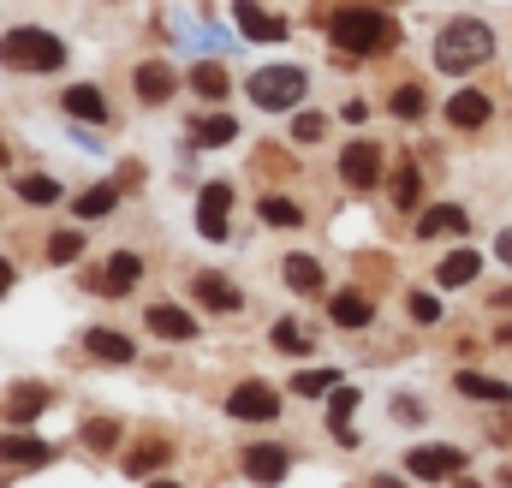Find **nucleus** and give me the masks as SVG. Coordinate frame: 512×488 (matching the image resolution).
Here are the masks:
<instances>
[{
    "label": "nucleus",
    "instance_id": "f257e3e1",
    "mask_svg": "<svg viewBox=\"0 0 512 488\" xmlns=\"http://www.w3.org/2000/svg\"><path fill=\"white\" fill-rule=\"evenodd\" d=\"M328 36H334L340 54H382V48H393L399 24L387 12H376V6H346V12L328 18Z\"/></svg>",
    "mask_w": 512,
    "mask_h": 488
},
{
    "label": "nucleus",
    "instance_id": "f03ea898",
    "mask_svg": "<svg viewBox=\"0 0 512 488\" xmlns=\"http://www.w3.org/2000/svg\"><path fill=\"white\" fill-rule=\"evenodd\" d=\"M495 54V30L483 24V18H453L447 30H441V42H435V66L441 72H471V66H483Z\"/></svg>",
    "mask_w": 512,
    "mask_h": 488
},
{
    "label": "nucleus",
    "instance_id": "7ed1b4c3",
    "mask_svg": "<svg viewBox=\"0 0 512 488\" xmlns=\"http://www.w3.org/2000/svg\"><path fill=\"white\" fill-rule=\"evenodd\" d=\"M0 60L18 66V72H60V66H66V42H60L54 30L24 24V30H12V36L0 42Z\"/></svg>",
    "mask_w": 512,
    "mask_h": 488
},
{
    "label": "nucleus",
    "instance_id": "20e7f679",
    "mask_svg": "<svg viewBox=\"0 0 512 488\" xmlns=\"http://www.w3.org/2000/svg\"><path fill=\"white\" fill-rule=\"evenodd\" d=\"M304 90H310V78H304L298 66H256L251 72V102L262 108V114H286V108H298Z\"/></svg>",
    "mask_w": 512,
    "mask_h": 488
},
{
    "label": "nucleus",
    "instance_id": "39448f33",
    "mask_svg": "<svg viewBox=\"0 0 512 488\" xmlns=\"http://www.w3.org/2000/svg\"><path fill=\"white\" fill-rule=\"evenodd\" d=\"M340 179H346L352 191H370V185L382 179V149H376L370 137L346 143V149H340Z\"/></svg>",
    "mask_w": 512,
    "mask_h": 488
},
{
    "label": "nucleus",
    "instance_id": "423d86ee",
    "mask_svg": "<svg viewBox=\"0 0 512 488\" xmlns=\"http://www.w3.org/2000/svg\"><path fill=\"white\" fill-rule=\"evenodd\" d=\"M227 411H233L239 423H274L280 393H274V387H262V381H239V387H233V399H227Z\"/></svg>",
    "mask_w": 512,
    "mask_h": 488
},
{
    "label": "nucleus",
    "instance_id": "0eeeda50",
    "mask_svg": "<svg viewBox=\"0 0 512 488\" xmlns=\"http://www.w3.org/2000/svg\"><path fill=\"white\" fill-rule=\"evenodd\" d=\"M405 471L423 477V483H447V477L465 471V453H459V447H417V453L405 459Z\"/></svg>",
    "mask_w": 512,
    "mask_h": 488
},
{
    "label": "nucleus",
    "instance_id": "6e6552de",
    "mask_svg": "<svg viewBox=\"0 0 512 488\" xmlns=\"http://www.w3.org/2000/svg\"><path fill=\"white\" fill-rule=\"evenodd\" d=\"M227 209H233V185H203V197H197V227H203L209 244L227 239Z\"/></svg>",
    "mask_w": 512,
    "mask_h": 488
},
{
    "label": "nucleus",
    "instance_id": "1a4fd4ad",
    "mask_svg": "<svg viewBox=\"0 0 512 488\" xmlns=\"http://www.w3.org/2000/svg\"><path fill=\"white\" fill-rule=\"evenodd\" d=\"M245 471H251V477H256L262 488H274L280 477H286V471H292V453H286V447H268V441H262V447H251V453H245Z\"/></svg>",
    "mask_w": 512,
    "mask_h": 488
},
{
    "label": "nucleus",
    "instance_id": "9d476101",
    "mask_svg": "<svg viewBox=\"0 0 512 488\" xmlns=\"http://www.w3.org/2000/svg\"><path fill=\"white\" fill-rule=\"evenodd\" d=\"M54 459V447L48 441H36V435H0V465H48Z\"/></svg>",
    "mask_w": 512,
    "mask_h": 488
},
{
    "label": "nucleus",
    "instance_id": "9b49d317",
    "mask_svg": "<svg viewBox=\"0 0 512 488\" xmlns=\"http://www.w3.org/2000/svg\"><path fill=\"white\" fill-rule=\"evenodd\" d=\"M489 108H495V102H489L483 90H459V96H447V120L459 125V131H477V125L489 120Z\"/></svg>",
    "mask_w": 512,
    "mask_h": 488
},
{
    "label": "nucleus",
    "instance_id": "f8f14e48",
    "mask_svg": "<svg viewBox=\"0 0 512 488\" xmlns=\"http://www.w3.org/2000/svg\"><path fill=\"white\" fill-rule=\"evenodd\" d=\"M352 411H358V387L346 381V387L328 399V429H334V441H340V447H352V441H358V429H352Z\"/></svg>",
    "mask_w": 512,
    "mask_h": 488
},
{
    "label": "nucleus",
    "instance_id": "ddd939ff",
    "mask_svg": "<svg viewBox=\"0 0 512 488\" xmlns=\"http://www.w3.org/2000/svg\"><path fill=\"white\" fill-rule=\"evenodd\" d=\"M60 102H66V114H72V120H84V125L108 120V102H102V90H96V84H72Z\"/></svg>",
    "mask_w": 512,
    "mask_h": 488
},
{
    "label": "nucleus",
    "instance_id": "4468645a",
    "mask_svg": "<svg viewBox=\"0 0 512 488\" xmlns=\"http://www.w3.org/2000/svg\"><path fill=\"white\" fill-rule=\"evenodd\" d=\"M191 292H197L209 310H239V304H245V292H239L227 274H197V286H191Z\"/></svg>",
    "mask_w": 512,
    "mask_h": 488
},
{
    "label": "nucleus",
    "instance_id": "2eb2a0df",
    "mask_svg": "<svg viewBox=\"0 0 512 488\" xmlns=\"http://www.w3.org/2000/svg\"><path fill=\"white\" fill-rule=\"evenodd\" d=\"M149 328H155L161 340H197V322H191L179 304H155V310H149Z\"/></svg>",
    "mask_w": 512,
    "mask_h": 488
},
{
    "label": "nucleus",
    "instance_id": "dca6fc26",
    "mask_svg": "<svg viewBox=\"0 0 512 488\" xmlns=\"http://www.w3.org/2000/svg\"><path fill=\"white\" fill-rule=\"evenodd\" d=\"M340 387H346L340 369H298V375H292V393H298V399H322V393L334 399Z\"/></svg>",
    "mask_w": 512,
    "mask_h": 488
},
{
    "label": "nucleus",
    "instance_id": "f3484780",
    "mask_svg": "<svg viewBox=\"0 0 512 488\" xmlns=\"http://www.w3.org/2000/svg\"><path fill=\"white\" fill-rule=\"evenodd\" d=\"M137 274H143V262H137L131 250H120V256H108V268H102V286H96V292H114V298H120V292L137 286Z\"/></svg>",
    "mask_w": 512,
    "mask_h": 488
},
{
    "label": "nucleus",
    "instance_id": "a211bd4d",
    "mask_svg": "<svg viewBox=\"0 0 512 488\" xmlns=\"http://www.w3.org/2000/svg\"><path fill=\"white\" fill-rule=\"evenodd\" d=\"M233 18H239V30H245V36H262V42H280V36H286V18H280V12H262V6H239Z\"/></svg>",
    "mask_w": 512,
    "mask_h": 488
},
{
    "label": "nucleus",
    "instance_id": "6ab92c4d",
    "mask_svg": "<svg viewBox=\"0 0 512 488\" xmlns=\"http://www.w3.org/2000/svg\"><path fill=\"white\" fill-rule=\"evenodd\" d=\"M471 221H465V209H453V203H441V209H429L423 221H417V239H441V233H465Z\"/></svg>",
    "mask_w": 512,
    "mask_h": 488
},
{
    "label": "nucleus",
    "instance_id": "aec40b11",
    "mask_svg": "<svg viewBox=\"0 0 512 488\" xmlns=\"http://www.w3.org/2000/svg\"><path fill=\"white\" fill-rule=\"evenodd\" d=\"M84 346H90L96 358H108V364H131V340L126 334H114V328H90Z\"/></svg>",
    "mask_w": 512,
    "mask_h": 488
},
{
    "label": "nucleus",
    "instance_id": "412c9836",
    "mask_svg": "<svg viewBox=\"0 0 512 488\" xmlns=\"http://www.w3.org/2000/svg\"><path fill=\"white\" fill-rule=\"evenodd\" d=\"M137 96H143V102H167V96H173V72H167L161 60L137 66Z\"/></svg>",
    "mask_w": 512,
    "mask_h": 488
},
{
    "label": "nucleus",
    "instance_id": "4be33fe9",
    "mask_svg": "<svg viewBox=\"0 0 512 488\" xmlns=\"http://www.w3.org/2000/svg\"><path fill=\"white\" fill-rule=\"evenodd\" d=\"M477 268H483V256H477V250H453V256L441 262V274H435V280H441V286H471V280H477Z\"/></svg>",
    "mask_w": 512,
    "mask_h": 488
},
{
    "label": "nucleus",
    "instance_id": "5701e85b",
    "mask_svg": "<svg viewBox=\"0 0 512 488\" xmlns=\"http://www.w3.org/2000/svg\"><path fill=\"white\" fill-rule=\"evenodd\" d=\"M328 316H334L340 328H370V316H376V310H370V298H358V292H340V298L328 304Z\"/></svg>",
    "mask_w": 512,
    "mask_h": 488
},
{
    "label": "nucleus",
    "instance_id": "b1692460",
    "mask_svg": "<svg viewBox=\"0 0 512 488\" xmlns=\"http://www.w3.org/2000/svg\"><path fill=\"white\" fill-rule=\"evenodd\" d=\"M42 411H48V393H42V387H18V393L6 399V417H12L18 429H24V423H36Z\"/></svg>",
    "mask_w": 512,
    "mask_h": 488
},
{
    "label": "nucleus",
    "instance_id": "393cba45",
    "mask_svg": "<svg viewBox=\"0 0 512 488\" xmlns=\"http://www.w3.org/2000/svg\"><path fill=\"white\" fill-rule=\"evenodd\" d=\"M459 393H465V399H495V405H507V399H512L507 381H495V375H477V369H465V375H459Z\"/></svg>",
    "mask_w": 512,
    "mask_h": 488
},
{
    "label": "nucleus",
    "instance_id": "a878e982",
    "mask_svg": "<svg viewBox=\"0 0 512 488\" xmlns=\"http://www.w3.org/2000/svg\"><path fill=\"white\" fill-rule=\"evenodd\" d=\"M286 286H292V292H322V262L286 256Z\"/></svg>",
    "mask_w": 512,
    "mask_h": 488
},
{
    "label": "nucleus",
    "instance_id": "bb28decb",
    "mask_svg": "<svg viewBox=\"0 0 512 488\" xmlns=\"http://www.w3.org/2000/svg\"><path fill=\"white\" fill-rule=\"evenodd\" d=\"M18 197L36 203V209H48V203H60V185H54L48 173H24V179H18Z\"/></svg>",
    "mask_w": 512,
    "mask_h": 488
},
{
    "label": "nucleus",
    "instance_id": "cd10ccee",
    "mask_svg": "<svg viewBox=\"0 0 512 488\" xmlns=\"http://www.w3.org/2000/svg\"><path fill=\"white\" fill-rule=\"evenodd\" d=\"M114 203H120V191H114V185H96V191H84V197H78V221H102Z\"/></svg>",
    "mask_w": 512,
    "mask_h": 488
},
{
    "label": "nucleus",
    "instance_id": "c85d7f7f",
    "mask_svg": "<svg viewBox=\"0 0 512 488\" xmlns=\"http://www.w3.org/2000/svg\"><path fill=\"white\" fill-rule=\"evenodd\" d=\"M233 137H239V120H227V114L197 120V143H209V149H221V143H233Z\"/></svg>",
    "mask_w": 512,
    "mask_h": 488
},
{
    "label": "nucleus",
    "instance_id": "c756f323",
    "mask_svg": "<svg viewBox=\"0 0 512 488\" xmlns=\"http://www.w3.org/2000/svg\"><path fill=\"white\" fill-rule=\"evenodd\" d=\"M191 84H197V96H209V102H215V96H227V72H221L215 60H203V66L191 72Z\"/></svg>",
    "mask_w": 512,
    "mask_h": 488
},
{
    "label": "nucleus",
    "instance_id": "7c9ffc66",
    "mask_svg": "<svg viewBox=\"0 0 512 488\" xmlns=\"http://www.w3.org/2000/svg\"><path fill=\"white\" fill-rule=\"evenodd\" d=\"M393 203H399V209H417V203H423V179H417V167H399V179H393Z\"/></svg>",
    "mask_w": 512,
    "mask_h": 488
},
{
    "label": "nucleus",
    "instance_id": "2f4dec72",
    "mask_svg": "<svg viewBox=\"0 0 512 488\" xmlns=\"http://www.w3.org/2000/svg\"><path fill=\"white\" fill-rule=\"evenodd\" d=\"M262 221H268V227H298L304 215H298V203H286V197H262Z\"/></svg>",
    "mask_w": 512,
    "mask_h": 488
},
{
    "label": "nucleus",
    "instance_id": "473e14b6",
    "mask_svg": "<svg viewBox=\"0 0 512 488\" xmlns=\"http://www.w3.org/2000/svg\"><path fill=\"white\" fill-rule=\"evenodd\" d=\"M387 108H393V114H399V120H417V114H423V90H417V84H399V90H393V102H387Z\"/></svg>",
    "mask_w": 512,
    "mask_h": 488
},
{
    "label": "nucleus",
    "instance_id": "72a5a7b5",
    "mask_svg": "<svg viewBox=\"0 0 512 488\" xmlns=\"http://www.w3.org/2000/svg\"><path fill=\"white\" fill-rule=\"evenodd\" d=\"M274 346H280V352H310V334L286 316V322H274Z\"/></svg>",
    "mask_w": 512,
    "mask_h": 488
},
{
    "label": "nucleus",
    "instance_id": "f704fd0d",
    "mask_svg": "<svg viewBox=\"0 0 512 488\" xmlns=\"http://www.w3.org/2000/svg\"><path fill=\"white\" fill-rule=\"evenodd\" d=\"M84 256V233H54L48 239V262H78Z\"/></svg>",
    "mask_w": 512,
    "mask_h": 488
},
{
    "label": "nucleus",
    "instance_id": "c9c22d12",
    "mask_svg": "<svg viewBox=\"0 0 512 488\" xmlns=\"http://www.w3.org/2000/svg\"><path fill=\"white\" fill-rule=\"evenodd\" d=\"M322 137V114H298L292 120V143H316Z\"/></svg>",
    "mask_w": 512,
    "mask_h": 488
},
{
    "label": "nucleus",
    "instance_id": "e433bc0d",
    "mask_svg": "<svg viewBox=\"0 0 512 488\" xmlns=\"http://www.w3.org/2000/svg\"><path fill=\"white\" fill-rule=\"evenodd\" d=\"M411 316H417V322L429 328V322H441V304H435L429 292H417V298H411Z\"/></svg>",
    "mask_w": 512,
    "mask_h": 488
},
{
    "label": "nucleus",
    "instance_id": "4c0bfd02",
    "mask_svg": "<svg viewBox=\"0 0 512 488\" xmlns=\"http://www.w3.org/2000/svg\"><path fill=\"white\" fill-rule=\"evenodd\" d=\"M114 441H120L114 423H90V447H114Z\"/></svg>",
    "mask_w": 512,
    "mask_h": 488
},
{
    "label": "nucleus",
    "instance_id": "58836bf2",
    "mask_svg": "<svg viewBox=\"0 0 512 488\" xmlns=\"http://www.w3.org/2000/svg\"><path fill=\"white\" fill-rule=\"evenodd\" d=\"M161 453H167V447H143V453H137V459H131V477H143V471H149V465H161Z\"/></svg>",
    "mask_w": 512,
    "mask_h": 488
},
{
    "label": "nucleus",
    "instance_id": "ea45409f",
    "mask_svg": "<svg viewBox=\"0 0 512 488\" xmlns=\"http://www.w3.org/2000/svg\"><path fill=\"white\" fill-rule=\"evenodd\" d=\"M495 256H501V262L512 268V233H501V239H495Z\"/></svg>",
    "mask_w": 512,
    "mask_h": 488
},
{
    "label": "nucleus",
    "instance_id": "a19ab883",
    "mask_svg": "<svg viewBox=\"0 0 512 488\" xmlns=\"http://www.w3.org/2000/svg\"><path fill=\"white\" fill-rule=\"evenodd\" d=\"M6 286H12V262L0 256V292H6Z\"/></svg>",
    "mask_w": 512,
    "mask_h": 488
},
{
    "label": "nucleus",
    "instance_id": "79ce46f5",
    "mask_svg": "<svg viewBox=\"0 0 512 488\" xmlns=\"http://www.w3.org/2000/svg\"><path fill=\"white\" fill-rule=\"evenodd\" d=\"M149 488H179V483H149Z\"/></svg>",
    "mask_w": 512,
    "mask_h": 488
},
{
    "label": "nucleus",
    "instance_id": "37998d69",
    "mask_svg": "<svg viewBox=\"0 0 512 488\" xmlns=\"http://www.w3.org/2000/svg\"><path fill=\"white\" fill-rule=\"evenodd\" d=\"M0 167H6V149H0Z\"/></svg>",
    "mask_w": 512,
    "mask_h": 488
}]
</instances>
